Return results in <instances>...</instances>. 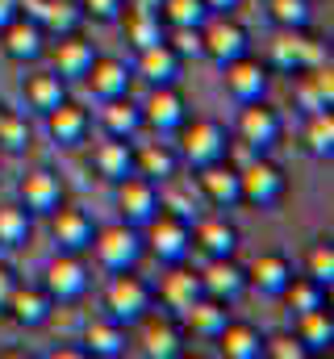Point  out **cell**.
I'll return each mask as SVG.
<instances>
[{"instance_id": "cell-16", "label": "cell", "mask_w": 334, "mask_h": 359, "mask_svg": "<svg viewBox=\"0 0 334 359\" xmlns=\"http://www.w3.org/2000/svg\"><path fill=\"white\" fill-rule=\"evenodd\" d=\"M222 84H226V96L234 104H247V100H263L267 88H272V67L259 59V55H243L234 63L222 67Z\"/></svg>"}, {"instance_id": "cell-53", "label": "cell", "mask_w": 334, "mask_h": 359, "mask_svg": "<svg viewBox=\"0 0 334 359\" xmlns=\"http://www.w3.org/2000/svg\"><path fill=\"white\" fill-rule=\"evenodd\" d=\"M130 4H142V8H159V0H130Z\"/></svg>"}, {"instance_id": "cell-12", "label": "cell", "mask_w": 334, "mask_h": 359, "mask_svg": "<svg viewBox=\"0 0 334 359\" xmlns=\"http://www.w3.org/2000/svg\"><path fill=\"white\" fill-rule=\"evenodd\" d=\"M142 330H138V351L147 359H180L188 351V330H184V322L175 318V313H147L142 322H138Z\"/></svg>"}, {"instance_id": "cell-52", "label": "cell", "mask_w": 334, "mask_h": 359, "mask_svg": "<svg viewBox=\"0 0 334 359\" xmlns=\"http://www.w3.org/2000/svg\"><path fill=\"white\" fill-rule=\"evenodd\" d=\"M17 13H21V8H17V0H0V29H4Z\"/></svg>"}, {"instance_id": "cell-32", "label": "cell", "mask_w": 334, "mask_h": 359, "mask_svg": "<svg viewBox=\"0 0 334 359\" xmlns=\"http://www.w3.org/2000/svg\"><path fill=\"white\" fill-rule=\"evenodd\" d=\"M96 126H100V134H105V138H138V134H142V109H138L130 96L100 100Z\"/></svg>"}, {"instance_id": "cell-19", "label": "cell", "mask_w": 334, "mask_h": 359, "mask_svg": "<svg viewBox=\"0 0 334 359\" xmlns=\"http://www.w3.org/2000/svg\"><path fill=\"white\" fill-rule=\"evenodd\" d=\"M100 50H96V42L76 29V34H63V38H51L46 42V59H51V67L72 84V80H84V72L92 67V59H96Z\"/></svg>"}, {"instance_id": "cell-5", "label": "cell", "mask_w": 334, "mask_h": 359, "mask_svg": "<svg viewBox=\"0 0 334 359\" xmlns=\"http://www.w3.org/2000/svg\"><path fill=\"white\" fill-rule=\"evenodd\" d=\"M284 196H288V176H284V168L276 159L250 155L247 163H239V205L272 213Z\"/></svg>"}, {"instance_id": "cell-44", "label": "cell", "mask_w": 334, "mask_h": 359, "mask_svg": "<svg viewBox=\"0 0 334 359\" xmlns=\"http://www.w3.org/2000/svg\"><path fill=\"white\" fill-rule=\"evenodd\" d=\"M163 42L188 63V59H205V42H201V25H163Z\"/></svg>"}, {"instance_id": "cell-15", "label": "cell", "mask_w": 334, "mask_h": 359, "mask_svg": "<svg viewBox=\"0 0 334 359\" xmlns=\"http://www.w3.org/2000/svg\"><path fill=\"white\" fill-rule=\"evenodd\" d=\"M239 226L226 217V213H196L192 217V251L205 255V259H226V255H239Z\"/></svg>"}, {"instance_id": "cell-18", "label": "cell", "mask_w": 334, "mask_h": 359, "mask_svg": "<svg viewBox=\"0 0 334 359\" xmlns=\"http://www.w3.org/2000/svg\"><path fill=\"white\" fill-rule=\"evenodd\" d=\"M42 117H46V134H51V142L59 151H80L88 142V134H92V113L72 96L63 104H55L51 113H42Z\"/></svg>"}, {"instance_id": "cell-50", "label": "cell", "mask_w": 334, "mask_h": 359, "mask_svg": "<svg viewBox=\"0 0 334 359\" xmlns=\"http://www.w3.org/2000/svg\"><path fill=\"white\" fill-rule=\"evenodd\" d=\"M51 359H88V351H84V343H80V347H72V343H67V347H55Z\"/></svg>"}, {"instance_id": "cell-24", "label": "cell", "mask_w": 334, "mask_h": 359, "mask_svg": "<svg viewBox=\"0 0 334 359\" xmlns=\"http://www.w3.org/2000/svg\"><path fill=\"white\" fill-rule=\"evenodd\" d=\"M201 276V288H205V297H218V301H226V305H234L243 292H247V268L234 259V255H226V259H205V268L196 271Z\"/></svg>"}, {"instance_id": "cell-17", "label": "cell", "mask_w": 334, "mask_h": 359, "mask_svg": "<svg viewBox=\"0 0 334 359\" xmlns=\"http://www.w3.org/2000/svg\"><path fill=\"white\" fill-rule=\"evenodd\" d=\"M92 234H96V222L84 205H59L51 213V238H55V251H67V255H88L92 247Z\"/></svg>"}, {"instance_id": "cell-54", "label": "cell", "mask_w": 334, "mask_h": 359, "mask_svg": "<svg viewBox=\"0 0 334 359\" xmlns=\"http://www.w3.org/2000/svg\"><path fill=\"white\" fill-rule=\"evenodd\" d=\"M0 113H4V104H0Z\"/></svg>"}, {"instance_id": "cell-41", "label": "cell", "mask_w": 334, "mask_h": 359, "mask_svg": "<svg viewBox=\"0 0 334 359\" xmlns=\"http://www.w3.org/2000/svg\"><path fill=\"white\" fill-rule=\"evenodd\" d=\"M38 25L46 29V38H63V34L84 29V13L76 0H46L38 13Z\"/></svg>"}, {"instance_id": "cell-25", "label": "cell", "mask_w": 334, "mask_h": 359, "mask_svg": "<svg viewBox=\"0 0 334 359\" xmlns=\"http://www.w3.org/2000/svg\"><path fill=\"white\" fill-rule=\"evenodd\" d=\"M205 288H201V276L192 268H184V264H167V276L155 284V305H163L167 313H184L196 297H201Z\"/></svg>"}, {"instance_id": "cell-11", "label": "cell", "mask_w": 334, "mask_h": 359, "mask_svg": "<svg viewBox=\"0 0 334 359\" xmlns=\"http://www.w3.org/2000/svg\"><path fill=\"white\" fill-rule=\"evenodd\" d=\"M142 109V130H151L155 138H171L184 121H188V96L180 84H159V88L147 92V100L138 104Z\"/></svg>"}, {"instance_id": "cell-22", "label": "cell", "mask_w": 334, "mask_h": 359, "mask_svg": "<svg viewBox=\"0 0 334 359\" xmlns=\"http://www.w3.org/2000/svg\"><path fill=\"white\" fill-rule=\"evenodd\" d=\"M55 309H59V305L51 301V292H46L42 284H21V280H17V288H13V297H8L4 318H13L21 330H42V326H51Z\"/></svg>"}, {"instance_id": "cell-36", "label": "cell", "mask_w": 334, "mask_h": 359, "mask_svg": "<svg viewBox=\"0 0 334 359\" xmlns=\"http://www.w3.org/2000/svg\"><path fill=\"white\" fill-rule=\"evenodd\" d=\"M159 205H163L167 213H180V217L192 222V217L201 213L205 201H201V192H196V180L175 172V176H167L163 184H159Z\"/></svg>"}, {"instance_id": "cell-3", "label": "cell", "mask_w": 334, "mask_h": 359, "mask_svg": "<svg viewBox=\"0 0 334 359\" xmlns=\"http://www.w3.org/2000/svg\"><path fill=\"white\" fill-rule=\"evenodd\" d=\"M151 309H155V284L147 276H138V268L109 271V284H105V318H113L121 326H138Z\"/></svg>"}, {"instance_id": "cell-42", "label": "cell", "mask_w": 334, "mask_h": 359, "mask_svg": "<svg viewBox=\"0 0 334 359\" xmlns=\"http://www.w3.org/2000/svg\"><path fill=\"white\" fill-rule=\"evenodd\" d=\"M34 142V126L21 109H4L0 113V151L4 155H25Z\"/></svg>"}, {"instance_id": "cell-6", "label": "cell", "mask_w": 334, "mask_h": 359, "mask_svg": "<svg viewBox=\"0 0 334 359\" xmlns=\"http://www.w3.org/2000/svg\"><path fill=\"white\" fill-rule=\"evenodd\" d=\"M234 138H239L243 147H250L255 155L276 151L280 138H284V113H280L276 104H267V96H263V100H247V104H239Z\"/></svg>"}, {"instance_id": "cell-48", "label": "cell", "mask_w": 334, "mask_h": 359, "mask_svg": "<svg viewBox=\"0 0 334 359\" xmlns=\"http://www.w3.org/2000/svg\"><path fill=\"white\" fill-rule=\"evenodd\" d=\"M84 13V21H92V25H117V17H121V8H126V0H76Z\"/></svg>"}, {"instance_id": "cell-46", "label": "cell", "mask_w": 334, "mask_h": 359, "mask_svg": "<svg viewBox=\"0 0 334 359\" xmlns=\"http://www.w3.org/2000/svg\"><path fill=\"white\" fill-rule=\"evenodd\" d=\"M159 17L163 25H205L209 8L205 0H159Z\"/></svg>"}, {"instance_id": "cell-43", "label": "cell", "mask_w": 334, "mask_h": 359, "mask_svg": "<svg viewBox=\"0 0 334 359\" xmlns=\"http://www.w3.org/2000/svg\"><path fill=\"white\" fill-rule=\"evenodd\" d=\"M276 29H305L314 21V0H263Z\"/></svg>"}, {"instance_id": "cell-14", "label": "cell", "mask_w": 334, "mask_h": 359, "mask_svg": "<svg viewBox=\"0 0 334 359\" xmlns=\"http://www.w3.org/2000/svg\"><path fill=\"white\" fill-rule=\"evenodd\" d=\"M46 29L34 21V17H25V13H17L4 29H0V50H4V59L8 63H21V67H34V63H42L46 59Z\"/></svg>"}, {"instance_id": "cell-40", "label": "cell", "mask_w": 334, "mask_h": 359, "mask_svg": "<svg viewBox=\"0 0 334 359\" xmlns=\"http://www.w3.org/2000/svg\"><path fill=\"white\" fill-rule=\"evenodd\" d=\"M293 334L305 343V351H309V355H318V351H330V343H334V322H330V313H326V305H322V309H309V313H297V326H293Z\"/></svg>"}, {"instance_id": "cell-26", "label": "cell", "mask_w": 334, "mask_h": 359, "mask_svg": "<svg viewBox=\"0 0 334 359\" xmlns=\"http://www.w3.org/2000/svg\"><path fill=\"white\" fill-rule=\"evenodd\" d=\"M88 168L92 176L105 184H117L121 176L134 172V138H105L88 151Z\"/></svg>"}, {"instance_id": "cell-7", "label": "cell", "mask_w": 334, "mask_h": 359, "mask_svg": "<svg viewBox=\"0 0 334 359\" xmlns=\"http://www.w3.org/2000/svg\"><path fill=\"white\" fill-rule=\"evenodd\" d=\"M201 42H205V59L213 67H226V63L250 55V29L234 13H209L201 25Z\"/></svg>"}, {"instance_id": "cell-2", "label": "cell", "mask_w": 334, "mask_h": 359, "mask_svg": "<svg viewBox=\"0 0 334 359\" xmlns=\"http://www.w3.org/2000/svg\"><path fill=\"white\" fill-rule=\"evenodd\" d=\"M88 255L96 259V268H105V271H130L147 259V238H142L138 226H130V222L117 217L109 226H96Z\"/></svg>"}, {"instance_id": "cell-8", "label": "cell", "mask_w": 334, "mask_h": 359, "mask_svg": "<svg viewBox=\"0 0 334 359\" xmlns=\"http://www.w3.org/2000/svg\"><path fill=\"white\" fill-rule=\"evenodd\" d=\"M142 238H147V255H155L159 264H188L192 255V222L180 213L159 209L155 222L142 226Z\"/></svg>"}, {"instance_id": "cell-13", "label": "cell", "mask_w": 334, "mask_h": 359, "mask_svg": "<svg viewBox=\"0 0 334 359\" xmlns=\"http://www.w3.org/2000/svg\"><path fill=\"white\" fill-rule=\"evenodd\" d=\"M17 201L34 213V217H51L63 201H67V180L59 176L55 168H29L25 176L17 180Z\"/></svg>"}, {"instance_id": "cell-9", "label": "cell", "mask_w": 334, "mask_h": 359, "mask_svg": "<svg viewBox=\"0 0 334 359\" xmlns=\"http://www.w3.org/2000/svg\"><path fill=\"white\" fill-rule=\"evenodd\" d=\"M55 305H76L84 292L92 288V268H88V255H67V251H55V259H46L42 280H38Z\"/></svg>"}, {"instance_id": "cell-51", "label": "cell", "mask_w": 334, "mask_h": 359, "mask_svg": "<svg viewBox=\"0 0 334 359\" xmlns=\"http://www.w3.org/2000/svg\"><path fill=\"white\" fill-rule=\"evenodd\" d=\"M239 4H243V0H205L209 13H239Z\"/></svg>"}, {"instance_id": "cell-4", "label": "cell", "mask_w": 334, "mask_h": 359, "mask_svg": "<svg viewBox=\"0 0 334 359\" xmlns=\"http://www.w3.org/2000/svg\"><path fill=\"white\" fill-rule=\"evenodd\" d=\"M175 151H180V163L184 168H205V163H218L226 159L230 151V130L218 121V117H192L175 130Z\"/></svg>"}, {"instance_id": "cell-37", "label": "cell", "mask_w": 334, "mask_h": 359, "mask_svg": "<svg viewBox=\"0 0 334 359\" xmlns=\"http://www.w3.org/2000/svg\"><path fill=\"white\" fill-rule=\"evenodd\" d=\"M280 301H284V305L293 309V318H297V313L322 309V305L330 301V288H326V284H318V280H314V276H305V271H293V280L284 284Z\"/></svg>"}, {"instance_id": "cell-1", "label": "cell", "mask_w": 334, "mask_h": 359, "mask_svg": "<svg viewBox=\"0 0 334 359\" xmlns=\"http://www.w3.org/2000/svg\"><path fill=\"white\" fill-rule=\"evenodd\" d=\"M272 72H284V76H297V72H309V67H326L330 63V42L322 34H314L309 25L305 29H276L272 42H267V59H263Z\"/></svg>"}, {"instance_id": "cell-35", "label": "cell", "mask_w": 334, "mask_h": 359, "mask_svg": "<svg viewBox=\"0 0 334 359\" xmlns=\"http://www.w3.org/2000/svg\"><path fill=\"white\" fill-rule=\"evenodd\" d=\"M222 359H263V330L255 322H226V330L213 339Z\"/></svg>"}, {"instance_id": "cell-21", "label": "cell", "mask_w": 334, "mask_h": 359, "mask_svg": "<svg viewBox=\"0 0 334 359\" xmlns=\"http://www.w3.org/2000/svg\"><path fill=\"white\" fill-rule=\"evenodd\" d=\"M134 80H142L147 88H159V84H180V76H184V59L167 46L163 38L159 42H151V46H142V50H134Z\"/></svg>"}, {"instance_id": "cell-38", "label": "cell", "mask_w": 334, "mask_h": 359, "mask_svg": "<svg viewBox=\"0 0 334 359\" xmlns=\"http://www.w3.org/2000/svg\"><path fill=\"white\" fill-rule=\"evenodd\" d=\"M34 238V213L21 201H4L0 205V247L4 251H21Z\"/></svg>"}, {"instance_id": "cell-47", "label": "cell", "mask_w": 334, "mask_h": 359, "mask_svg": "<svg viewBox=\"0 0 334 359\" xmlns=\"http://www.w3.org/2000/svg\"><path fill=\"white\" fill-rule=\"evenodd\" d=\"M263 355L267 359H309V351H305V343L293 330H272V334H263Z\"/></svg>"}, {"instance_id": "cell-20", "label": "cell", "mask_w": 334, "mask_h": 359, "mask_svg": "<svg viewBox=\"0 0 334 359\" xmlns=\"http://www.w3.org/2000/svg\"><path fill=\"white\" fill-rule=\"evenodd\" d=\"M80 84L92 92V100H96V104H100V100H113V96H130V88H134V67H130L126 59L96 55V59H92V67L84 72Z\"/></svg>"}, {"instance_id": "cell-45", "label": "cell", "mask_w": 334, "mask_h": 359, "mask_svg": "<svg viewBox=\"0 0 334 359\" xmlns=\"http://www.w3.org/2000/svg\"><path fill=\"white\" fill-rule=\"evenodd\" d=\"M305 276H314L318 284H334V243L322 234V238H314L309 243V251H305Z\"/></svg>"}, {"instance_id": "cell-10", "label": "cell", "mask_w": 334, "mask_h": 359, "mask_svg": "<svg viewBox=\"0 0 334 359\" xmlns=\"http://www.w3.org/2000/svg\"><path fill=\"white\" fill-rule=\"evenodd\" d=\"M113 209H117V217L121 222H130V226H147V222H155V213L163 209L159 205V184L147 176H138V172H130V176H121L113 184Z\"/></svg>"}, {"instance_id": "cell-34", "label": "cell", "mask_w": 334, "mask_h": 359, "mask_svg": "<svg viewBox=\"0 0 334 359\" xmlns=\"http://www.w3.org/2000/svg\"><path fill=\"white\" fill-rule=\"evenodd\" d=\"M117 25L126 29V42H130L134 50H142V46H151V42L163 38V17H159V8H142V4H130V0H126Z\"/></svg>"}, {"instance_id": "cell-49", "label": "cell", "mask_w": 334, "mask_h": 359, "mask_svg": "<svg viewBox=\"0 0 334 359\" xmlns=\"http://www.w3.org/2000/svg\"><path fill=\"white\" fill-rule=\"evenodd\" d=\"M17 271L8 268V264H0V318H4V309H8V297H13V288H17Z\"/></svg>"}, {"instance_id": "cell-31", "label": "cell", "mask_w": 334, "mask_h": 359, "mask_svg": "<svg viewBox=\"0 0 334 359\" xmlns=\"http://www.w3.org/2000/svg\"><path fill=\"white\" fill-rule=\"evenodd\" d=\"M288 280H293V259L284 251H263L259 259H250V268H247V284L259 297H276L280 301Z\"/></svg>"}, {"instance_id": "cell-30", "label": "cell", "mask_w": 334, "mask_h": 359, "mask_svg": "<svg viewBox=\"0 0 334 359\" xmlns=\"http://www.w3.org/2000/svg\"><path fill=\"white\" fill-rule=\"evenodd\" d=\"M293 104L301 113H318V109H334V72L326 67H309L293 76Z\"/></svg>"}, {"instance_id": "cell-39", "label": "cell", "mask_w": 334, "mask_h": 359, "mask_svg": "<svg viewBox=\"0 0 334 359\" xmlns=\"http://www.w3.org/2000/svg\"><path fill=\"white\" fill-rule=\"evenodd\" d=\"M301 147H305V155H314V159H330V155H334V109L305 113Z\"/></svg>"}, {"instance_id": "cell-28", "label": "cell", "mask_w": 334, "mask_h": 359, "mask_svg": "<svg viewBox=\"0 0 334 359\" xmlns=\"http://www.w3.org/2000/svg\"><path fill=\"white\" fill-rule=\"evenodd\" d=\"M84 351L88 359H121L130 351V326H121V322H113V318H96V322H88L84 326Z\"/></svg>"}, {"instance_id": "cell-27", "label": "cell", "mask_w": 334, "mask_h": 359, "mask_svg": "<svg viewBox=\"0 0 334 359\" xmlns=\"http://www.w3.org/2000/svg\"><path fill=\"white\" fill-rule=\"evenodd\" d=\"M180 322H184L188 339H205V343H213V339L226 330V322H230V305L218 301V297H205V292H201V297L180 313Z\"/></svg>"}, {"instance_id": "cell-29", "label": "cell", "mask_w": 334, "mask_h": 359, "mask_svg": "<svg viewBox=\"0 0 334 359\" xmlns=\"http://www.w3.org/2000/svg\"><path fill=\"white\" fill-rule=\"evenodd\" d=\"M21 100H25V109L29 113H51L55 104H63L67 100V80L55 72V67H38V72H29L25 80H21Z\"/></svg>"}, {"instance_id": "cell-23", "label": "cell", "mask_w": 334, "mask_h": 359, "mask_svg": "<svg viewBox=\"0 0 334 359\" xmlns=\"http://www.w3.org/2000/svg\"><path fill=\"white\" fill-rule=\"evenodd\" d=\"M196 180V192L209 209H234L239 205V168L230 159H218V163H205L192 172Z\"/></svg>"}, {"instance_id": "cell-33", "label": "cell", "mask_w": 334, "mask_h": 359, "mask_svg": "<svg viewBox=\"0 0 334 359\" xmlns=\"http://www.w3.org/2000/svg\"><path fill=\"white\" fill-rule=\"evenodd\" d=\"M134 172L147 180H155V184H163L167 176H175V172H184V163H180V151H175V142H134Z\"/></svg>"}]
</instances>
